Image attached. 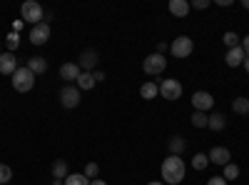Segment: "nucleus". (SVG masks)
I'll return each instance as SVG.
<instances>
[{"label":"nucleus","mask_w":249,"mask_h":185,"mask_svg":"<svg viewBox=\"0 0 249 185\" xmlns=\"http://www.w3.org/2000/svg\"><path fill=\"white\" fill-rule=\"evenodd\" d=\"M5 43H8V53H13V50H15V48L20 45V38H18L15 33H10V35H8V40H5Z\"/></svg>","instance_id":"c756f323"},{"label":"nucleus","mask_w":249,"mask_h":185,"mask_svg":"<svg viewBox=\"0 0 249 185\" xmlns=\"http://www.w3.org/2000/svg\"><path fill=\"white\" fill-rule=\"evenodd\" d=\"M224 125H227L224 115H219V113L207 115V128H210V130H224Z\"/></svg>","instance_id":"412c9836"},{"label":"nucleus","mask_w":249,"mask_h":185,"mask_svg":"<svg viewBox=\"0 0 249 185\" xmlns=\"http://www.w3.org/2000/svg\"><path fill=\"white\" fill-rule=\"evenodd\" d=\"M190 8H195V10H207V8H210V0H195Z\"/></svg>","instance_id":"7c9ffc66"},{"label":"nucleus","mask_w":249,"mask_h":185,"mask_svg":"<svg viewBox=\"0 0 249 185\" xmlns=\"http://www.w3.org/2000/svg\"><path fill=\"white\" fill-rule=\"evenodd\" d=\"M20 15H23V20H25V23H30V25L43 23V18H45V13H43V5H40V3H35V0H25V3H23V8H20Z\"/></svg>","instance_id":"7ed1b4c3"},{"label":"nucleus","mask_w":249,"mask_h":185,"mask_svg":"<svg viewBox=\"0 0 249 185\" xmlns=\"http://www.w3.org/2000/svg\"><path fill=\"white\" fill-rule=\"evenodd\" d=\"M192 125H195V128H207V113L195 110V113H192Z\"/></svg>","instance_id":"a878e982"},{"label":"nucleus","mask_w":249,"mask_h":185,"mask_svg":"<svg viewBox=\"0 0 249 185\" xmlns=\"http://www.w3.org/2000/svg\"><path fill=\"white\" fill-rule=\"evenodd\" d=\"M244 50H242V45H237V48H232V50H227V65H230V68H239L242 63H244Z\"/></svg>","instance_id":"4468645a"},{"label":"nucleus","mask_w":249,"mask_h":185,"mask_svg":"<svg viewBox=\"0 0 249 185\" xmlns=\"http://www.w3.org/2000/svg\"><path fill=\"white\" fill-rule=\"evenodd\" d=\"M13 180V170L5 165V163H0V185H8Z\"/></svg>","instance_id":"393cba45"},{"label":"nucleus","mask_w":249,"mask_h":185,"mask_svg":"<svg viewBox=\"0 0 249 185\" xmlns=\"http://www.w3.org/2000/svg\"><path fill=\"white\" fill-rule=\"evenodd\" d=\"M237 175H239V168L234 165V163H227V165H224V175H222V178H224V180H234Z\"/></svg>","instance_id":"bb28decb"},{"label":"nucleus","mask_w":249,"mask_h":185,"mask_svg":"<svg viewBox=\"0 0 249 185\" xmlns=\"http://www.w3.org/2000/svg\"><path fill=\"white\" fill-rule=\"evenodd\" d=\"M207 185H227V180H224L222 175H214V178L207 180Z\"/></svg>","instance_id":"2f4dec72"},{"label":"nucleus","mask_w":249,"mask_h":185,"mask_svg":"<svg viewBox=\"0 0 249 185\" xmlns=\"http://www.w3.org/2000/svg\"><path fill=\"white\" fill-rule=\"evenodd\" d=\"M207 165H210V155H204V153H197V155L192 158V168H195V170H204Z\"/></svg>","instance_id":"5701e85b"},{"label":"nucleus","mask_w":249,"mask_h":185,"mask_svg":"<svg viewBox=\"0 0 249 185\" xmlns=\"http://www.w3.org/2000/svg\"><path fill=\"white\" fill-rule=\"evenodd\" d=\"M65 185H90V180L82 175V173H70L65 178Z\"/></svg>","instance_id":"b1692460"},{"label":"nucleus","mask_w":249,"mask_h":185,"mask_svg":"<svg viewBox=\"0 0 249 185\" xmlns=\"http://www.w3.org/2000/svg\"><path fill=\"white\" fill-rule=\"evenodd\" d=\"M150 185H164V183H150Z\"/></svg>","instance_id":"ea45409f"},{"label":"nucleus","mask_w":249,"mask_h":185,"mask_svg":"<svg viewBox=\"0 0 249 185\" xmlns=\"http://www.w3.org/2000/svg\"><path fill=\"white\" fill-rule=\"evenodd\" d=\"M92 78H95V83H102V80H105V73H102V70H95Z\"/></svg>","instance_id":"72a5a7b5"},{"label":"nucleus","mask_w":249,"mask_h":185,"mask_svg":"<svg viewBox=\"0 0 249 185\" xmlns=\"http://www.w3.org/2000/svg\"><path fill=\"white\" fill-rule=\"evenodd\" d=\"M170 13L175 18H187V13H190V3H187V0H170Z\"/></svg>","instance_id":"2eb2a0df"},{"label":"nucleus","mask_w":249,"mask_h":185,"mask_svg":"<svg viewBox=\"0 0 249 185\" xmlns=\"http://www.w3.org/2000/svg\"><path fill=\"white\" fill-rule=\"evenodd\" d=\"M242 65H244V70L249 73V58H244V63H242Z\"/></svg>","instance_id":"e433bc0d"},{"label":"nucleus","mask_w":249,"mask_h":185,"mask_svg":"<svg viewBox=\"0 0 249 185\" xmlns=\"http://www.w3.org/2000/svg\"><path fill=\"white\" fill-rule=\"evenodd\" d=\"M192 105H195V110H199V113L212 110V108H214V95L207 93V90H197V93L192 95Z\"/></svg>","instance_id":"1a4fd4ad"},{"label":"nucleus","mask_w":249,"mask_h":185,"mask_svg":"<svg viewBox=\"0 0 249 185\" xmlns=\"http://www.w3.org/2000/svg\"><path fill=\"white\" fill-rule=\"evenodd\" d=\"M18 68H20V65H18L15 53H0V73L13 78V73H15Z\"/></svg>","instance_id":"9b49d317"},{"label":"nucleus","mask_w":249,"mask_h":185,"mask_svg":"<svg viewBox=\"0 0 249 185\" xmlns=\"http://www.w3.org/2000/svg\"><path fill=\"white\" fill-rule=\"evenodd\" d=\"M90 185H107L105 180H90Z\"/></svg>","instance_id":"c9c22d12"},{"label":"nucleus","mask_w":249,"mask_h":185,"mask_svg":"<svg viewBox=\"0 0 249 185\" xmlns=\"http://www.w3.org/2000/svg\"><path fill=\"white\" fill-rule=\"evenodd\" d=\"M53 185H65V180H53Z\"/></svg>","instance_id":"4c0bfd02"},{"label":"nucleus","mask_w":249,"mask_h":185,"mask_svg":"<svg viewBox=\"0 0 249 185\" xmlns=\"http://www.w3.org/2000/svg\"><path fill=\"white\" fill-rule=\"evenodd\" d=\"M232 110H234L237 115H247V113H249V100H247V98H234Z\"/></svg>","instance_id":"4be33fe9"},{"label":"nucleus","mask_w":249,"mask_h":185,"mask_svg":"<svg viewBox=\"0 0 249 185\" xmlns=\"http://www.w3.org/2000/svg\"><path fill=\"white\" fill-rule=\"evenodd\" d=\"M244 8H247V10H249V0H244Z\"/></svg>","instance_id":"58836bf2"},{"label":"nucleus","mask_w":249,"mask_h":185,"mask_svg":"<svg viewBox=\"0 0 249 185\" xmlns=\"http://www.w3.org/2000/svg\"><path fill=\"white\" fill-rule=\"evenodd\" d=\"M97 173H100V165H97V163H88V165H85V173H82V175H85L88 180H95Z\"/></svg>","instance_id":"c85d7f7f"},{"label":"nucleus","mask_w":249,"mask_h":185,"mask_svg":"<svg viewBox=\"0 0 249 185\" xmlns=\"http://www.w3.org/2000/svg\"><path fill=\"white\" fill-rule=\"evenodd\" d=\"M25 68L37 78V75H43V73L48 70V60H45V58H40V55H35V58H30L28 63H25Z\"/></svg>","instance_id":"ddd939ff"},{"label":"nucleus","mask_w":249,"mask_h":185,"mask_svg":"<svg viewBox=\"0 0 249 185\" xmlns=\"http://www.w3.org/2000/svg\"><path fill=\"white\" fill-rule=\"evenodd\" d=\"M164 68H167V58L160 55V53L147 55V58H144V63H142V70L147 75H160V73H164Z\"/></svg>","instance_id":"20e7f679"},{"label":"nucleus","mask_w":249,"mask_h":185,"mask_svg":"<svg viewBox=\"0 0 249 185\" xmlns=\"http://www.w3.org/2000/svg\"><path fill=\"white\" fill-rule=\"evenodd\" d=\"M170 50H172V55H175V58H182V60H184V58H190V55H192L195 43H192V38L179 35V38H175V40H172Z\"/></svg>","instance_id":"39448f33"},{"label":"nucleus","mask_w":249,"mask_h":185,"mask_svg":"<svg viewBox=\"0 0 249 185\" xmlns=\"http://www.w3.org/2000/svg\"><path fill=\"white\" fill-rule=\"evenodd\" d=\"M222 40H224V45L230 48V50L239 45V35H237V33H224V38H222Z\"/></svg>","instance_id":"cd10ccee"},{"label":"nucleus","mask_w":249,"mask_h":185,"mask_svg":"<svg viewBox=\"0 0 249 185\" xmlns=\"http://www.w3.org/2000/svg\"><path fill=\"white\" fill-rule=\"evenodd\" d=\"M184 173H187V165L179 155H167L162 163V178L167 185H177L184 180Z\"/></svg>","instance_id":"f257e3e1"},{"label":"nucleus","mask_w":249,"mask_h":185,"mask_svg":"<svg viewBox=\"0 0 249 185\" xmlns=\"http://www.w3.org/2000/svg\"><path fill=\"white\" fill-rule=\"evenodd\" d=\"M80 73H82V70H80L77 63H65V65L60 68V78H62V80H77Z\"/></svg>","instance_id":"dca6fc26"},{"label":"nucleus","mask_w":249,"mask_h":185,"mask_svg":"<svg viewBox=\"0 0 249 185\" xmlns=\"http://www.w3.org/2000/svg\"><path fill=\"white\" fill-rule=\"evenodd\" d=\"M232 160V153L227 150V148H222V145H217V148H212L210 150V163H217V165H227V163Z\"/></svg>","instance_id":"f8f14e48"},{"label":"nucleus","mask_w":249,"mask_h":185,"mask_svg":"<svg viewBox=\"0 0 249 185\" xmlns=\"http://www.w3.org/2000/svg\"><path fill=\"white\" fill-rule=\"evenodd\" d=\"M97 60H100V55H97V50H82L80 53V58H77V65H80V70L82 73H95V68H97Z\"/></svg>","instance_id":"6e6552de"},{"label":"nucleus","mask_w":249,"mask_h":185,"mask_svg":"<svg viewBox=\"0 0 249 185\" xmlns=\"http://www.w3.org/2000/svg\"><path fill=\"white\" fill-rule=\"evenodd\" d=\"M60 103H62V108H68V110H72V108H77L80 105V90H77V85H65L60 90Z\"/></svg>","instance_id":"0eeeda50"},{"label":"nucleus","mask_w":249,"mask_h":185,"mask_svg":"<svg viewBox=\"0 0 249 185\" xmlns=\"http://www.w3.org/2000/svg\"><path fill=\"white\" fill-rule=\"evenodd\" d=\"M140 95L144 98V100H155L157 95H160V85L157 83H152V80H147L142 88H140Z\"/></svg>","instance_id":"f3484780"},{"label":"nucleus","mask_w":249,"mask_h":185,"mask_svg":"<svg viewBox=\"0 0 249 185\" xmlns=\"http://www.w3.org/2000/svg\"><path fill=\"white\" fill-rule=\"evenodd\" d=\"M187 148V140L182 135H172L170 138V155H182Z\"/></svg>","instance_id":"a211bd4d"},{"label":"nucleus","mask_w":249,"mask_h":185,"mask_svg":"<svg viewBox=\"0 0 249 185\" xmlns=\"http://www.w3.org/2000/svg\"><path fill=\"white\" fill-rule=\"evenodd\" d=\"M13 88H15L18 93H30V90L35 88V75H33L28 68L20 65V68L13 73Z\"/></svg>","instance_id":"f03ea898"},{"label":"nucleus","mask_w":249,"mask_h":185,"mask_svg":"<svg viewBox=\"0 0 249 185\" xmlns=\"http://www.w3.org/2000/svg\"><path fill=\"white\" fill-rule=\"evenodd\" d=\"M70 173H68V160H55L53 163V178L55 180H65Z\"/></svg>","instance_id":"aec40b11"},{"label":"nucleus","mask_w":249,"mask_h":185,"mask_svg":"<svg viewBox=\"0 0 249 185\" xmlns=\"http://www.w3.org/2000/svg\"><path fill=\"white\" fill-rule=\"evenodd\" d=\"M155 53H160V55H164V53H167V45H164V43H160V45H157V50H155Z\"/></svg>","instance_id":"f704fd0d"},{"label":"nucleus","mask_w":249,"mask_h":185,"mask_svg":"<svg viewBox=\"0 0 249 185\" xmlns=\"http://www.w3.org/2000/svg\"><path fill=\"white\" fill-rule=\"evenodd\" d=\"M160 95L164 98V100H179L182 98V83L179 80H162L160 83Z\"/></svg>","instance_id":"423d86ee"},{"label":"nucleus","mask_w":249,"mask_h":185,"mask_svg":"<svg viewBox=\"0 0 249 185\" xmlns=\"http://www.w3.org/2000/svg\"><path fill=\"white\" fill-rule=\"evenodd\" d=\"M242 45V50H244V55L249 58V35H244V43H239Z\"/></svg>","instance_id":"473e14b6"},{"label":"nucleus","mask_w":249,"mask_h":185,"mask_svg":"<svg viewBox=\"0 0 249 185\" xmlns=\"http://www.w3.org/2000/svg\"><path fill=\"white\" fill-rule=\"evenodd\" d=\"M48 40H50V25L45 23V20L30 28V43L33 45H45Z\"/></svg>","instance_id":"9d476101"},{"label":"nucleus","mask_w":249,"mask_h":185,"mask_svg":"<svg viewBox=\"0 0 249 185\" xmlns=\"http://www.w3.org/2000/svg\"><path fill=\"white\" fill-rule=\"evenodd\" d=\"M77 83V90H92L97 83H95V78H92V73H80V78L75 80Z\"/></svg>","instance_id":"6ab92c4d"}]
</instances>
